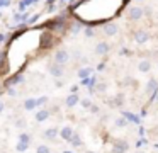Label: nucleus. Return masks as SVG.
I'll use <instances>...</instances> for the list:
<instances>
[{
    "instance_id": "f257e3e1",
    "label": "nucleus",
    "mask_w": 158,
    "mask_h": 153,
    "mask_svg": "<svg viewBox=\"0 0 158 153\" xmlns=\"http://www.w3.org/2000/svg\"><path fill=\"white\" fill-rule=\"evenodd\" d=\"M143 15H144V10L141 5H134L127 10V19H129L131 22H136V20L143 19Z\"/></svg>"
},
{
    "instance_id": "f03ea898",
    "label": "nucleus",
    "mask_w": 158,
    "mask_h": 153,
    "mask_svg": "<svg viewBox=\"0 0 158 153\" xmlns=\"http://www.w3.org/2000/svg\"><path fill=\"white\" fill-rule=\"evenodd\" d=\"M68 60H70V53L66 49H58L55 53V63H58V65H66L68 63Z\"/></svg>"
},
{
    "instance_id": "7ed1b4c3",
    "label": "nucleus",
    "mask_w": 158,
    "mask_h": 153,
    "mask_svg": "<svg viewBox=\"0 0 158 153\" xmlns=\"http://www.w3.org/2000/svg\"><path fill=\"white\" fill-rule=\"evenodd\" d=\"M133 37H134V41H136V43L144 44V43H148V41H150V32H148V31H144V29H139V31H134Z\"/></svg>"
},
{
    "instance_id": "20e7f679",
    "label": "nucleus",
    "mask_w": 158,
    "mask_h": 153,
    "mask_svg": "<svg viewBox=\"0 0 158 153\" xmlns=\"http://www.w3.org/2000/svg\"><path fill=\"white\" fill-rule=\"evenodd\" d=\"M127 146H129L127 141H124V139H117V141L112 145V153H126Z\"/></svg>"
},
{
    "instance_id": "39448f33",
    "label": "nucleus",
    "mask_w": 158,
    "mask_h": 153,
    "mask_svg": "<svg viewBox=\"0 0 158 153\" xmlns=\"http://www.w3.org/2000/svg\"><path fill=\"white\" fill-rule=\"evenodd\" d=\"M48 71L53 75V77H56V78L63 77V66H61V65H58V63H51L48 66Z\"/></svg>"
},
{
    "instance_id": "423d86ee",
    "label": "nucleus",
    "mask_w": 158,
    "mask_h": 153,
    "mask_svg": "<svg viewBox=\"0 0 158 153\" xmlns=\"http://www.w3.org/2000/svg\"><path fill=\"white\" fill-rule=\"evenodd\" d=\"M123 104H124V95L123 94H117V95H114V97L109 99V105H112V107H121Z\"/></svg>"
},
{
    "instance_id": "0eeeda50",
    "label": "nucleus",
    "mask_w": 158,
    "mask_h": 153,
    "mask_svg": "<svg viewBox=\"0 0 158 153\" xmlns=\"http://www.w3.org/2000/svg\"><path fill=\"white\" fill-rule=\"evenodd\" d=\"M109 49H110V46L106 43V41H100V43H97V46H95V53L97 54H107Z\"/></svg>"
},
{
    "instance_id": "6e6552de",
    "label": "nucleus",
    "mask_w": 158,
    "mask_h": 153,
    "mask_svg": "<svg viewBox=\"0 0 158 153\" xmlns=\"http://www.w3.org/2000/svg\"><path fill=\"white\" fill-rule=\"evenodd\" d=\"M138 70H139L141 73H146V71L151 70V63L148 60H141L139 63H138Z\"/></svg>"
},
{
    "instance_id": "1a4fd4ad",
    "label": "nucleus",
    "mask_w": 158,
    "mask_h": 153,
    "mask_svg": "<svg viewBox=\"0 0 158 153\" xmlns=\"http://www.w3.org/2000/svg\"><path fill=\"white\" fill-rule=\"evenodd\" d=\"M49 114H51V112H49L48 109H41V111H39L38 114H36V121H38V122H43V121H46V119L49 117Z\"/></svg>"
},
{
    "instance_id": "9d476101",
    "label": "nucleus",
    "mask_w": 158,
    "mask_h": 153,
    "mask_svg": "<svg viewBox=\"0 0 158 153\" xmlns=\"http://www.w3.org/2000/svg\"><path fill=\"white\" fill-rule=\"evenodd\" d=\"M60 134H61L63 139H66V141H68V139L72 138V134H73L72 126H65V128H61V133H60Z\"/></svg>"
},
{
    "instance_id": "9b49d317",
    "label": "nucleus",
    "mask_w": 158,
    "mask_h": 153,
    "mask_svg": "<svg viewBox=\"0 0 158 153\" xmlns=\"http://www.w3.org/2000/svg\"><path fill=\"white\" fill-rule=\"evenodd\" d=\"M104 32H106L107 36H116L117 34V26L116 24H107V26L104 27Z\"/></svg>"
},
{
    "instance_id": "f8f14e48",
    "label": "nucleus",
    "mask_w": 158,
    "mask_h": 153,
    "mask_svg": "<svg viewBox=\"0 0 158 153\" xmlns=\"http://www.w3.org/2000/svg\"><path fill=\"white\" fill-rule=\"evenodd\" d=\"M78 104V97H77L75 94H70L68 97H66V105L68 107H73V105H77Z\"/></svg>"
},
{
    "instance_id": "ddd939ff",
    "label": "nucleus",
    "mask_w": 158,
    "mask_h": 153,
    "mask_svg": "<svg viewBox=\"0 0 158 153\" xmlns=\"http://www.w3.org/2000/svg\"><path fill=\"white\" fill-rule=\"evenodd\" d=\"M68 143H72V146H82V139H80V136L77 134V133L72 134V138L68 139Z\"/></svg>"
},
{
    "instance_id": "4468645a",
    "label": "nucleus",
    "mask_w": 158,
    "mask_h": 153,
    "mask_svg": "<svg viewBox=\"0 0 158 153\" xmlns=\"http://www.w3.org/2000/svg\"><path fill=\"white\" fill-rule=\"evenodd\" d=\"M156 87H158V82L153 78V80L148 82V85H146V92H155V90H156Z\"/></svg>"
},
{
    "instance_id": "2eb2a0df",
    "label": "nucleus",
    "mask_w": 158,
    "mask_h": 153,
    "mask_svg": "<svg viewBox=\"0 0 158 153\" xmlns=\"http://www.w3.org/2000/svg\"><path fill=\"white\" fill-rule=\"evenodd\" d=\"M24 107L27 109V111H31V109H34V107H36V99H26V102H24Z\"/></svg>"
},
{
    "instance_id": "dca6fc26",
    "label": "nucleus",
    "mask_w": 158,
    "mask_h": 153,
    "mask_svg": "<svg viewBox=\"0 0 158 153\" xmlns=\"http://www.w3.org/2000/svg\"><path fill=\"white\" fill-rule=\"evenodd\" d=\"M56 134H58V128H51V129H48V131H46L44 133V136H46V138H55V136Z\"/></svg>"
},
{
    "instance_id": "f3484780",
    "label": "nucleus",
    "mask_w": 158,
    "mask_h": 153,
    "mask_svg": "<svg viewBox=\"0 0 158 153\" xmlns=\"http://www.w3.org/2000/svg\"><path fill=\"white\" fill-rule=\"evenodd\" d=\"M90 73H92V68H82V70L78 71V77H82V78H87Z\"/></svg>"
},
{
    "instance_id": "a211bd4d",
    "label": "nucleus",
    "mask_w": 158,
    "mask_h": 153,
    "mask_svg": "<svg viewBox=\"0 0 158 153\" xmlns=\"http://www.w3.org/2000/svg\"><path fill=\"white\" fill-rule=\"evenodd\" d=\"M80 105H82L83 109H90V105H92V100H90V99H82V100H80Z\"/></svg>"
},
{
    "instance_id": "6ab92c4d",
    "label": "nucleus",
    "mask_w": 158,
    "mask_h": 153,
    "mask_svg": "<svg viewBox=\"0 0 158 153\" xmlns=\"http://www.w3.org/2000/svg\"><path fill=\"white\" fill-rule=\"evenodd\" d=\"M36 153H51V151H49V148L46 145H39L38 148H36Z\"/></svg>"
},
{
    "instance_id": "aec40b11",
    "label": "nucleus",
    "mask_w": 158,
    "mask_h": 153,
    "mask_svg": "<svg viewBox=\"0 0 158 153\" xmlns=\"http://www.w3.org/2000/svg\"><path fill=\"white\" fill-rule=\"evenodd\" d=\"M106 90H107V83H106V82H100V83H97V92L104 94Z\"/></svg>"
},
{
    "instance_id": "412c9836",
    "label": "nucleus",
    "mask_w": 158,
    "mask_h": 153,
    "mask_svg": "<svg viewBox=\"0 0 158 153\" xmlns=\"http://www.w3.org/2000/svg\"><path fill=\"white\" fill-rule=\"evenodd\" d=\"M116 126H117V128H124V126H127V121H126V117H121V119H117V121H116Z\"/></svg>"
},
{
    "instance_id": "4be33fe9",
    "label": "nucleus",
    "mask_w": 158,
    "mask_h": 153,
    "mask_svg": "<svg viewBox=\"0 0 158 153\" xmlns=\"http://www.w3.org/2000/svg\"><path fill=\"white\" fill-rule=\"evenodd\" d=\"M46 102H48V97L44 95V97H39L38 100H36V105H43V104H46Z\"/></svg>"
},
{
    "instance_id": "5701e85b",
    "label": "nucleus",
    "mask_w": 158,
    "mask_h": 153,
    "mask_svg": "<svg viewBox=\"0 0 158 153\" xmlns=\"http://www.w3.org/2000/svg\"><path fill=\"white\" fill-rule=\"evenodd\" d=\"M21 141L29 145V143H31V136H29V134H21Z\"/></svg>"
},
{
    "instance_id": "b1692460",
    "label": "nucleus",
    "mask_w": 158,
    "mask_h": 153,
    "mask_svg": "<svg viewBox=\"0 0 158 153\" xmlns=\"http://www.w3.org/2000/svg\"><path fill=\"white\" fill-rule=\"evenodd\" d=\"M27 146H29L27 143H22V141H21V143H19V145H17V150H19V151H24V150L27 148Z\"/></svg>"
},
{
    "instance_id": "393cba45",
    "label": "nucleus",
    "mask_w": 158,
    "mask_h": 153,
    "mask_svg": "<svg viewBox=\"0 0 158 153\" xmlns=\"http://www.w3.org/2000/svg\"><path fill=\"white\" fill-rule=\"evenodd\" d=\"M94 34H95V32H94L92 27H87V29H85V36H87V37H92Z\"/></svg>"
},
{
    "instance_id": "a878e982",
    "label": "nucleus",
    "mask_w": 158,
    "mask_h": 153,
    "mask_svg": "<svg viewBox=\"0 0 158 153\" xmlns=\"http://www.w3.org/2000/svg\"><path fill=\"white\" fill-rule=\"evenodd\" d=\"M15 126H17V128H24V126H26V119H17Z\"/></svg>"
},
{
    "instance_id": "bb28decb",
    "label": "nucleus",
    "mask_w": 158,
    "mask_h": 153,
    "mask_svg": "<svg viewBox=\"0 0 158 153\" xmlns=\"http://www.w3.org/2000/svg\"><path fill=\"white\" fill-rule=\"evenodd\" d=\"M5 39H7V34H0V43H4Z\"/></svg>"
},
{
    "instance_id": "cd10ccee",
    "label": "nucleus",
    "mask_w": 158,
    "mask_h": 153,
    "mask_svg": "<svg viewBox=\"0 0 158 153\" xmlns=\"http://www.w3.org/2000/svg\"><path fill=\"white\" fill-rule=\"evenodd\" d=\"M4 109H5V104L4 100H0V112H4Z\"/></svg>"
},
{
    "instance_id": "c85d7f7f",
    "label": "nucleus",
    "mask_w": 158,
    "mask_h": 153,
    "mask_svg": "<svg viewBox=\"0 0 158 153\" xmlns=\"http://www.w3.org/2000/svg\"><path fill=\"white\" fill-rule=\"evenodd\" d=\"M0 94H2V83H0Z\"/></svg>"
},
{
    "instance_id": "c756f323",
    "label": "nucleus",
    "mask_w": 158,
    "mask_h": 153,
    "mask_svg": "<svg viewBox=\"0 0 158 153\" xmlns=\"http://www.w3.org/2000/svg\"><path fill=\"white\" fill-rule=\"evenodd\" d=\"M65 153H72V151H65Z\"/></svg>"
},
{
    "instance_id": "7c9ffc66",
    "label": "nucleus",
    "mask_w": 158,
    "mask_h": 153,
    "mask_svg": "<svg viewBox=\"0 0 158 153\" xmlns=\"http://www.w3.org/2000/svg\"><path fill=\"white\" fill-rule=\"evenodd\" d=\"M138 153H143V151H138Z\"/></svg>"
},
{
    "instance_id": "2f4dec72",
    "label": "nucleus",
    "mask_w": 158,
    "mask_h": 153,
    "mask_svg": "<svg viewBox=\"0 0 158 153\" xmlns=\"http://www.w3.org/2000/svg\"><path fill=\"white\" fill-rule=\"evenodd\" d=\"M156 100H158V97H156Z\"/></svg>"
},
{
    "instance_id": "473e14b6",
    "label": "nucleus",
    "mask_w": 158,
    "mask_h": 153,
    "mask_svg": "<svg viewBox=\"0 0 158 153\" xmlns=\"http://www.w3.org/2000/svg\"><path fill=\"white\" fill-rule=\"evenodd\" d=\"M4 153H5V151H4Z\"/></svg>"
}]
</instances>
